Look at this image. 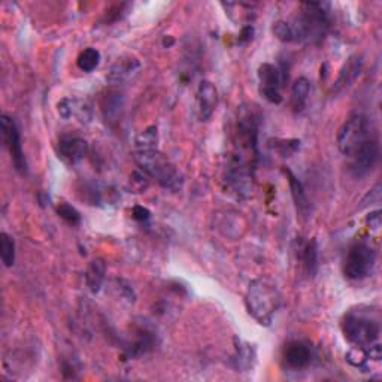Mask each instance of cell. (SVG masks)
<instances>
[{"instance_id":"obj_28","label":"cell","mask_w":382,"mask_h":382,"mask_svg":"<svg viewBox=\"0 0 382 382\" xmlns=\"http://www.w3.org/2000/svg\"><path fill=\"white\" fill-rule=\"evenodd\" d=\"M281 143H275L272 146H275V148L281 153V155L284 157H288L290 154L296 153L299 148H300V141H279Z\"/></svg>"},{"instance_id":"obj_6","label":"cell","mask_w":382,"mask_h":382,"mask_svg":"<svg viewBox=\"0 0 382 382\" xmlns=\"http://www.w3.org/2000/svg\"><path fill=\"white\" fill-rule=\"evenodd\" d=\"M369 139H371L369 120L361 114H356L351 115L342 124L339 131H337L336 142L339 151L344 155L351 157Z\"/></svg>"},{"instance_id":"obj_19","label":"cell","mask_w":382,"mask_h":382,"mask_svg":"<svg viewBox=\"0 0 382 382\" xmlns=\"http://www.w3.org/2000/svg\"><path fill=\"white\" fill-rule=\"evenodd\" d=\"M311 92V84L306 78H299L295 81L291 87V97H290V105L293 112H302L306 107L307 97H310Z\"/></svg>"},{"instance_id":"obj_13","label":"cell","mask_w":382,"mask_h":382,"mask_svg":"<svg viewBox=\"0 0 382 382\" xmlns=\"http://www.w3.org/2000/svg\"><path fill=\"white\" fill-rule=\"evenodd\" d=\"M139 69H141V63L138 58L135 57L119 58V60L112 65L111 70L108 72L107 81L114 85L126 84L136 75Z\"/></svg>"},{"instance_id":"obj_12","label":"cell","mask_w":382,"mask_h":382,"mask_svg":"<svg viewBox=\"0 0 382 382\" xmlns=\"http://www.w3.org/2000/svg\"><path fill=\"white\" fill-rule=\"evenodd\" d=\"M196 100L199 119L202 121H208L214 115L218 105V92L215 85L211 81H202L197 88Z\"/></svg>"},{"instance_id":"obj_4","label":"cell","mask_w":382,"mask_h":382,"mask_svg":"<svg viewBox=\"0 0 382 382\" xmlns=\"http://www.w3.org/2000/svg\"><path fill=\"white\" fill-rule=\"evenodd\" d=\"M135 161L145 175L155 180L161 187L178 190L182 185L180 172L170 163V160L157 148L135 151Z\"/></svg>"},{"instance_id":"obj_1","label":"cell","mask_w":382,"mask_h":382,"mask_svg":"<svg viewBox=\"0 0 382 382\" xmlns=\"http://www.w3.org/2000/svg\"><path fill=\"white\" fill-rule=\"evenodd\" d=\"M258 115L253 108L241 107L234 130V150L227 168L226 181L234 193L248 197L253 193L254 169L257 161Z\"/></svg>"},{"instance_id":"obj_15","label":"cell","mask_w":382,"mask_h":382,"mask_svg":"<svg viewBox=\"0 0 382 382\" xmlns=\"http://www.w3.org/2000/svg\"><path fill=\"white\" fill-rule=\"evenodd\" d=\"M124 108V96L116 90H108L100 100V111L108 124L119 123Z\"/></svg>"},{"instance_id":"obj_3","label":"cell","mask_w":382,"mask_h":382,"mask_svg":"<svg viewBox=\"0 0 382 382\" xmlns=\"http://www.w3.org/2000/svg\"><path fill=\"white\" fill-rule=\"evenodd\" d=\"M295 42L320 43L329 31V13L322 4H303L295 23H290Z\"/></svg>"},{"instance_id":"obj_20","label":"cell","mask_w":382,"mask_h":382,"mask_svg":"<svg viewBox=\"0 0 382 382\" xmlns=\"http://www.w3.org/2000/svg\"><path fill=\"white\" fill-rule=\"evenodd\" d=\"M254 361H256V349L253 348V345L239 341V344L236 345V352H234L233 356L234 367H236L239 372H246L251 369Z\"/></svg>"},{"instance_id":"obj_18","label":"cell","mask_w":382,"mask_h":382,"mask_svg":"<svg viewBox=\"0 0 382 382\" xmlns=\"http://www.w3.org/2000/svg\"><path fill=\"white\" fill-rule=\"evenodd\" d=\"M105 275H107V263L104 258H94L90 264H88V269L85 272V283L93 295L99 293L102 285H104Z\"/></svg>"},{"instance_id":"obj_31","label":"cell","mask_w":382,"mask_h":382,"mask_svg":"<svg viewBox=\"0 0 382 382\" xmlns=\"http://www.w3.org/2000/svg\"><path fill=\"white\" fill-rule=\"evenodd\" d=\"M253 35H254V27L253 26H246L242 28V33H241V38L239 40L244 42V40H249L253 39Z\"/></svg>"},{"instance_id":"obj_30","label":"cell","mask_w":382,"mask_h":382,"mask_svg":"<svg viewBox=\"0 0 382 382\" xmlns=\"http://www.w3.org/2000/svg\"><path fill=\"white\" fill-rule=\"evenodd\" d=\"M150 217H151V212L146 208H143V207H135L133 208V218L136 219V222H142V223L148 222Z\"/></svg>"},{"instance_id":"obj_7","label":"cell","mask_w":382,"mask_h":382,"mask_svg":"<svg viewBox=\"0 0 382 382\" xmlns=\"http://www.w3.org/2000/svg\"><path fill=\"white\" fill-rule=\"evenodd\" d=\"M376 264L375 249L364 242H357L348 249V254L344 263V273L352 281L371 276Z\"/></svg>"},{"instance_id":"obj_10","label":"cell","mask_w":382,"mask_h":382,"mask_svg":"<svg viewBox=\"0 0 382 382\" xmlns=\"http://www.w3.org/2000/svg\"><path fill=\"white\" fill-rule=\"evenodd\" d=\"M349 172L356 178H363L367 173H371L378 163L379 158V145L376 141L369 139L361 148H359L351 157Z\"/></svg>"},{"instance_id":"obj_29","label":"cell","mask_w":382,"mask_h":382,"mask_svg":"<svg viewBox=\"0 0 382 382\" xmlns=\"http://www.w3.org/2000/svg\"><path fill=\"white\" fill-rule=\"evenodd\" d=\"M366 223H367V226L371 227V230L378 231L381 229V224H382V222H381V211H375V212H371L369 215H367Z\"/></svg>"},{"instance_id":"obj_8","label":"cell","mask_w":382,"mask_h":382,"mask_svg":"<svg viewBox=\"0 0 382 382\" xmlns=\"http://www.w3.org/2000/svg\"><path fill=\"white\" fill-rule=\"evenodd\" d=\"M258 81L261 85V94L268 102L279 105L283 102L281 88L288 81V75L284 69L276 67L271 63H263L258 67Z\"/></svg>"},{"instance_id":"obj_9","label":"cell","mask_w":382,"mask_h":382,"mask_svg":"<svg viewBox=\"0 0 382 382\" xmlns=\"http://www.w3.org/2000/svg\"><path fill=\"white\" fill-rule=\"evenodd\" d=\"M2 136L5 146L11 154L13 166L21 175H24L27 172V161L23 151L21 135L16 120L9 115H2Z\"/></svg>"},{"instance_id":"obj_27","label":"cell","mask_w":382,"mask_h":382,"mask_svg":"<svg viewBox=\"0 0 382 382\" xmlns=\"http://www.w3.org/2000/svg\"><path fill=\"white\" fill-rule=\"evenodd\" d=\"M57 214H58V217L63 218L67 224H72V226H77L81 222L80 212L75 208H73V207H70V204H67V203L58 204V207H57Z\"/></svg>"},{"instance_id":"obj_16","label":"cell","mask_w":382,"mask_h":382,"mask_svg":"<svg viewBox=\"0 0 382 382\" xmlns=\"http://www.w3.org/2000/svg\"><path fill=\"white\" fill-rule=\"evenodd\" d=\"M361 69H363V57L360 54L351 55L346 60V63L342 66L339 75H337V78L334 81L333 92L337 93V92L344 90L345 87L351 85L359 78V75L361 73Z\"/></svg>"},{"instance_id":"obj_22","label":"cell","mask_w":382,"mask_h":382,"mask_svg":"<svg viewBox=\"0 0 382 382\" xmlns=\"http://www.w3.org/2000/svg\"><path fill=\"white\" fill-rule=\"evenodd\" d=\"M158 143V130L155 126L146 127L143 131L136 136L135 146L136 151H145V150H155Z\"/></svg>"},{"instance_id":"obj_24","label":"cell","mask_w":382,"mask_h":382,"mask_svg":"<svg viewBox=\"0 0 382 382\" xmlns=\"http://www.w3.org/2000/svg\"><path fill=\"white\" fill-rule=\"evenodd\" d=\"M100 63V53L96 48H85L80 53L77 65L82 72H93Z\"/></svg>"},{"instance_id":"obj_17","label":"cell","mask_w":382,"mask_h":382,"mask_svg":"<svg viewBox=\"0 0 382 382\" xmlns=\"http://www.w3.org/2000/svg\"><path fill=\"white\" fill-rule=\"evenodd\" d=\"M284 172L288 178L291 196H293V200H295V203H296L298 212L305 218L310 217L311 215V203H310V199H307V196H306L303 184L298 180V176L293 173L290 169H285Z\"/></svg>"},{"instance_id":"obj_14","label":"cell","mask_w":382,"mask_h":382,"mask_svg":"<svg viewBox=\"0 0 382 382\" xmlns=\"http://www.w3.org/2000/svg\"><path fill=\"white\" fill-rule=\"evenodd\" d=\"M88 143L82 138L78 136H65L58 141V155H60L66 163L75 165L87 155Z\"/></svg>"},{"instance_id":"obj_11","label":"cell","mask_w":382,"mask_h":382,"mask_svg":"<svg viewBox=\"0 0 382 382\" xmlns=\"http://www.w3.org/2000/svg\"><path fill=\"white\" fill-rule=\"evenodd\" d=\"M284 363L290 369L300 371L312 361V349L303 341H293L284 348Z\"/></svg>"},{"instance_id":"obj_23","label":"cell","mask_w":382,"mask_h":382,"mask_svg":"<svg viewBox=\"0 0 382 382\" xmlns=\"http://www.w3.org/2000/svg\"><path fill=\"white\" fill-rule=\"evenodd\" d=\"M0 258L5 268H12L16 263V242L8 233L0 234Z\"/></svg>"},{"instance_id":"obj_26","label":"cell","mask_w":382,"mask_h":382,"mask_svg":"<svg viewBox=\"0 0 382 382\" xmlns=\"http://www.w3.org/2000/svg\"><path fill=\"white\" fill-rule=\"evenodd\" d=\"M272 32L281 42H295V33H293V27L288 21H276L272 27Z\"/></svg>"},{"instance_id":"obj_21","label":"cell","mask_w":382,"mask_h":382,"mask_svg":"<svg viewBox=\"0 0 382 382\" xmlns=\"http://www.w3.org/2000/svg\"><path fill=\"white\" fill-rule=\"evenodd\" d=\"M302 261L305 273L307 276H315L318 269V246L315 239L306 242L302 248Z\"/></svg>"},{"instance_id":"obj_5","label":"cell","mask_w":382,"mask_h":382,"mask_svg":"<svg viewBox=\"0 0 382 382\" xmlns=\"http://www.w3.org/2000/svg\"><path fill=\"white\" fill-rule=\"evenodd\" d=\"M342 332L349 344L367 349L378 344L381 326L379 321L371 315L363 314L361 311H351L344 317Z\"/></svg>"},{"instance_id":"obj_2","label":"cell","mask_w":382,"mask_h":382,"mask_svg":"<svg viewBox=\"0 0 382 382\" xmlns=\"http://www.w3.org/2000/svg\"><path fill=\"white\" fill-rule=\"evenodd\" d=\"M246 310L258 324L271 326L281 306V293L269 278H258L249 284L245 295Z\"/></svg>"},{"instance_id":"obj_25","label":"cell","mask_w":382,"mask_h":382,"mask_svg":"<svg viewBox=\"0 0 382 382\" xmlns=\"http://www.w3.org/2000/svg\"><path fill=\"white\" fill-rule=\"evenodd\" d=\"M346 361L354 366V367H363L367 361H369V352H367L366 348H360V346H352L348 352H346Z\"/></svg>"}]
</instances>
